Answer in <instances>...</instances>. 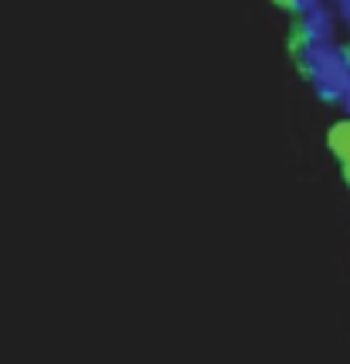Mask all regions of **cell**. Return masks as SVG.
I'll use <instances>...</instances> for the list:
<instances>
[{"instance_id": "1", "label": "cell", "mask_w": 350, "mask_h": 364, "mask_svg": "<svg viewBox=\"0 0 350 364\" xmlns=\"http://www.w3.org/2000/svg\"><path fill=\"white\" fill-rule=\"evenodd\" d=\"M300 68L317 89L323 102H337L350 89V48L340 41H323V45H300Z\"/></svg>"}, {"instance_id": "2", "label": "cell", "mask_w": 350, "mask_h": 364, "mask_svg": "<svg viewBox=\"0 0 350 364\" xmlns=\"http://www.w3.org/2000/svg\"><path fill=\"white\" fill-rule=\"evenodd\" d=\"M340 31V17H337L334 4L319 7L313 14L300 17V45H323V41H337Z\"/></svg>"}, {"instance_id": "3", "label": "cell", "mask_w": 350, "mask_h": 364, "mask_svg": "<svg viewBox=\"0 0 350 364\" xmlns=\"http://www.w3.org/2000/svg\"><path fill=\"white\" fill-rule=\"evenodd\" d=\"M330 150L337 154L340 167H344V177H347V184H350V119H344V123H337L330 129Z\"/></svg>"}, {"instance_id": "4", "label": "cell", "mask_w": 350, "mask_h": 364, "mask_svg": "<svg viewBox=\"0 0 350 364\" xmlns=\"http://www.w3.org/2000/svg\"><path fill=\"white\" fill-rule=\"evenodd\" d=\"M319 7H330V0H292V4H289V11H296L300 17L313 14V11H319Z\"/></svg>"}, {"instance_id": "5", "label": "cell", "mask_w": 350, "mask_h": 364, "mask_svg": "<svg viewBox=\"0 0 350 364\" xmlns=\"http://www.w3.org/2000/svg\"><path fill=\"white\" fill-rule=\"evenodd\" d=\"M340 109H344V116H347V119H350V89H347V92H344V99H340Z\"/></svg>"}, {"instance_id": "6", "label": "cell", "mask_w": 350, "mask_h": 364, "mask_svg": "<svg viewBox=\"0 0 350 364\" xmlns=\"http://www.w3.org/2000/svg\"><path fill=\"white\" fill-rule=\"evenodd\" d=\"M275 4H283V7H289V4H292V0H275Z\"/></svg>"}, {"instance_id": "7", "label": "cell", "mask_w": 350, "mask_h": 364, "mask_svg": "<svg viewBox=\"0 0 350 364\" xmlns=\"http://www.w3.org/2000/svg\"><path fill=\"white\" fill-rule=\"evenodd\" d=\"M330 4H337V0H330Z\"/></svg>"}]
</instances>
